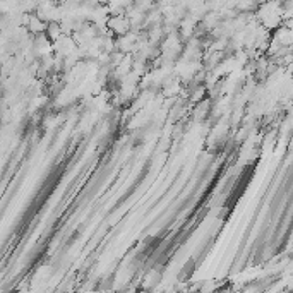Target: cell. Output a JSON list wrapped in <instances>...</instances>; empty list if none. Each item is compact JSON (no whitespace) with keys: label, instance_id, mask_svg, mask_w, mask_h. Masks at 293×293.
<instances>
[{"label":"cell","instance_id":"cell-1","mask_svg":"<svg viewBox=\"0 0 293 293\" xmlns=\"http://www.w3.org/2000/svg\"><path fill=\"white\" fill-rule=\"evenodd\" d=\"M106 28L110 33L117 34V36H122V34L129 33L130 31V22L129 19H127L125 14H120V15H110L106 21Z\"/></svg>","mask_w":293,"mask_h":293},{"label":"cell","instance_id":"cell-2","mask_svg":"<svg viewBox=\"0 0 293 293\" xmlns=\"http://www.w3.org/2000/svg\"><path fill=\"white\" fill-rule=\"evenodd\" d=\"M45 34L48 36V40L50 41H55V40H59V38L62 36V26H60V22H57V21H50V22H46V29H45Z\"/></svg>","mask_w":293,"mask_h":293}]
</instances>
